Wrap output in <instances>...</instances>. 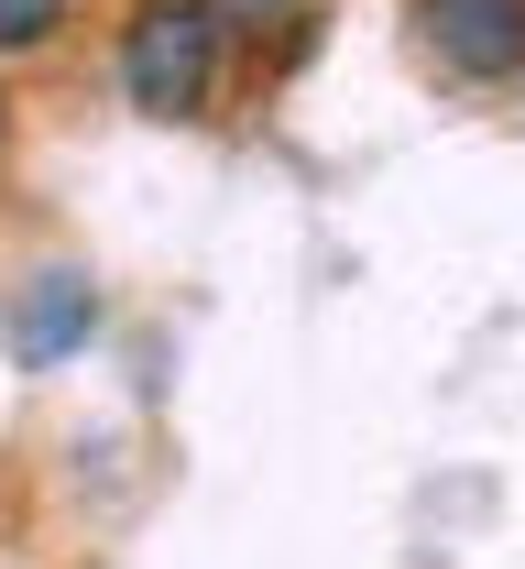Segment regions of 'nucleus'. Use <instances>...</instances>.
Here are the masks:
<instances>
[{
  "label": "nucleus",
  "instance_id": "obj_1",
  "mask_svg": "<svg viewBox=\"0 0 525 569\" xmlns=\"http://www.w3.org/2000/svg\"><path fill=\"white\" fill-rule=\"evenodd\" d=\"M121 99L143 121H198L220 99V11L209 0H132V22H121Z\"/></svg>",
  "mask_w": 525,
  "mask_h": 569
},
{
  "label": "nucleus",
  "instance_id": "obj_2",
  "mask_svg": "<svg viewBox=\"0 0 525 569\" xmlns=\"http://www.w3.org/2000/svg\"><path fill=\"white\" fill-rule=\"evenodd\" d=\"M416 33H427V56L471 88H493V77H525V0H416Z\"/></svg>",
  "mask_w": 525,
  "mask_h": 569
},
{
  "label": "nucleus",
  "instance_id": "obj_3",
  "mask_svg": "<svg viewBox=\"0 0 525 569\" xmlns=\"http://www.w3.org/2000/svg\"><path fill=\"white\" fill-rule=\"evenodd\" d=\"M88 329H99L88 274H33L22 307H11V361H22V372H55L67 351H88Z\"/></svg>",
  "mask_w": 525,
  "mask_h": 569
},
{
  "label": "nucleus",
  "instance_id": "obj_4",
  "mask_svg": "<svg viewBox=\"0 0 525 569\" xmlns=\"http://www.w3.org/2000/svg\"><path fill=\"white\" fill-rule=\"evenodd\" d=\"M77 0H0V56H33V44H55L67 33Z\"/></svg>",
  "mask_w": 525,
  "mask_h": 569
},
{
  "label": "nucleus",
  "instance_id": "obj_5",
  "mask_svg": "<svg viewBox=\"0 0 525 569\" xmlns=\"http://www.w3.org/2000/svg\"><path fill=\"white\" fill-rule=\"evenodd\" d=\"M263 11H274V0H263Z\"/></svg>",
  "mask_w": 525,
  "mask_h": 569
},
{
  "label": "nucleus",
  "instance_id": "obj_6",
  "mask_svg": "<svg viewBox=\"0 0 525 569\" xmlns=\"http://www.w3.org/2000/svg\"><path fill=\"white\" fill-rule=\"evenodd\" d=\"M0 110H11V99H0Z\"/></svg>",
  "mask_w": 525,
  "mask_h": 569
}]
</instances>
